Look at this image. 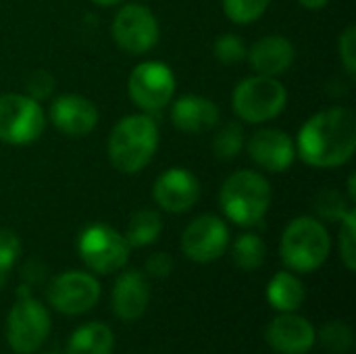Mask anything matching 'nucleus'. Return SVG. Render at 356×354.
<instances>
[{
  "instance_id": "obj_34",
  "label": "nucleus",
  "mask_w": 356,
  "mask_h": 354,
  "mask_svg": "<svg viewBox=\"0 0 356 354\" xmlns=\"http://www.w3.org/2000/svg\"><path fill=\"white\" fill-rule=\"evenodd\" d=\"M44 267L40 265V263H27L23 269H21V277H23V282L29 286V288H33V286H38V284H42L44 282Z\"/></svg>"
},
{
  "instance_id": "obj_13",
  "label": "nucleus",
  "mask_w": 356,
  "mask_h": 354,
  "mask_svg": "<svg viewBox=\"0 0 356 354\" xmlns=\"http://www.w3.org/2000/svg\"><path fill=\"white\" fill-rule=\"evenodd\" d=\"M152 198L159 209L181 215L198 202L200 182L192 171L184 167H171L156 177L152 186Z\"/></svg>"
},
{
  "instance_id": "obj_30",
  "label": "nucleus",
  "mask_w": 356,
  "mask_h": 354,
  "mask_svg": "<svg viewBox=\"0 0 356 354\" xmlns=\"http://www.w3.org/2000/svg\"><path fill=\"white\" fill-rule=\"evenodd\" d=\"M54 88H56V79L44 69H38L27 77V96H31L38 102L50 98Z\"/></svg>"
},
{
  "instance_id": "obj_10",
  "label": "nucleus",
  "mask_w": 356,
  "mask_h": 354,
  "mask_svg": "<svg viewBox=\"0 0 356 354\" xmlns=\"http://www.w3.org/2000/svg\"><path fill=\"white\" fill-rule=\"evenodd\" d=\"M100 282L90 271H63L48 286L50 307L67 317H77L94 309L100 300Z\"/></svg>"
},
{
  "instance_id": "obj_36",
  "label": "nucleus",
  "mask_w": 356,
  "mask_h": 354,
  "mask_svg": "<svg viewBox=\"0 0 356 354\" xmlns=\"http://www.w3.org/2000/svg\"><path fill=\"white\" fill-rule=\"evenodd\" d=\"M90 2H94V4H98V6H117V4L123 2V0H90Z\"/></svg>"
},
{
  "instance_id": "obj_38",
  "label": "nucleus",
  "mask_w": 356,
  "mask_h": 354,
  "mask_svg": "<svg viewBox=\"0 0 356 354\" xmlns=\"http://www.w3.org/2000/svg\"><path fill=\"white\" fill-rule=\"evenodd\" d=\"M42 354H60V353H42Z\"/></svg>"
},
{
  "instance_id": "obj_9",
  "label": "nucleus",
  "mask_w": 356,
  "mask_h": 354,
  "mask_svg": "<svg viewBox=\"0 0 356 354\" xmlns=\"http://www.w3.org/2000/svg\"><path fill=\"white\" fill-rule=\"evenodd\" d=\"M127 92L140 111L159 113L173 100L175 75L163 61H144L129 73Z\"/></svg>"
},
{
  "instance_id": "obj_6",
  "label": "nucleus",
  "mask_w": 356,
  "mask_h": 354,
  "mask_svg": "<svg viewBox=\"0 0 356 354\" xmlns=\"http://www.w3.org/2000/svg\"><path fill=\"white\" fill-rule=\"evenodd\" d=\"M288 102V92L277 77L250 75L242 79L234 94L232 106L238 119L244 123H267L282 115Z\"/></svg>"
},
{
  "instance_id": "obj_17",
  "label": "nucleus",
  "mask_w": 356,
  "mask_h": 354,
  "mask_svg": "<svg viewBox=\"0 0 356 354\" xmlns=\"http://www.w3.org/2000/svg\"><path fill=\"white\" fill-rule=\"evenodd\" d=\"M150 303V284L142 271L127 269L119 273L111 292V307L117 319L138 321Z\"/></svg>"
},
{
  "instance_id": "obj_5",
  "label": "nucleus",
  "mask_w": 356,
  "mask_h": 354,
  "mask_svg": "<svg viewBox=\"0 0 356 354\" xmlns=\"http://www.w3.org/2000/svg\"><path fill=\"white\" fill-rule=\"evenodd\" d=\"M52 317L48 309L33 298L31 288L23 284L6 317V342L15 354H35L50 336Z\"/></svg>"
},
{
  "instance_id": "obj_26",
  "label": "nucleus",
  "mask_w": 356,
  "mask_h": 354,
  "mask_svg": "<svg viewBox=\"0 0 356 354\" xmlns=\"http://www.w3.org/2000/svg\"><path fill=\"white\" fill-rule=\"evenodd\" d=\"M269 4L271 0H223V10L232 23L250 25L265 15Z\"/></svg>"
},
{
  "instance_id": "obj_37",
  "label": "nucleus",
  "mask_w": 356,
  "mask_h": 354,
  "mask_svg": "<svg viewBox=\"0 0 356 354\" xmlns=\"http://www.w3.org/2000/svg\"><path fill=\"white\" fill-rule=\"evenodd\" d=\"M355 184H356L355 175H350V179H348V190H350V200H355V198H356V192H355Z\"/></svg>"
},
{
  "instance_id": "obj_20",
  "label": "nucleus",
  "mask_w": 356,
  "mask_h": 354,
  "mask_svg": "<svg viewBox=\"0 0 356 354\" xmlns=\"http://www.w3.org/2000/svg\"><path fill=\"white\" fill-rule=\"evenodd\" d=\"M307 300V288L294 271H280L267 284V303L277 313H296Z\"/></svg>"
},
{
  "instance_id": "obj_12",
  "label": "nucleus",
  "mask_w": 356,
  "mask_h": 354,
  "mask_svg": "<svg viewBox=\"0 0 356 354\" xmlns=\"http://www.w3.org/2000/svg\"><path fill=\"white\" fill-rule=\"evenodd\" d=\"M229 246V227L217 215H200L192 219L181 234V252L198 263H215Z\"/></svg>"
},
{
  "instance_id": "obj_3",
  "label": "nucleus",
  "mask_w": 356,
  "mask_h": 354,
  "mask_svg": "<svg viewBox=\"0 0 356 354\" xmlns=\"http://www.w3.org/2000/svg\"><path fill=\"white\" fill-rule=\"evenodd\" d=\"M271 198L273 192L267 177L250 169L232 173L219 192L223 215L240 227H252L261 223L271 207Z\"/></svg>"
},
{
  "instance_id": "obj_33",
  "label": "nucleus",
  "mask_w": 356,
  "mask_h": 354,
  "mask_svg": "<svg viewBox=\"0 0 356 354\" xmlns=\"http://www.w3.org/2000/svg\"><path fill=\"white\" fill-rule=\"evenodd\" d=\"M317 209H319V215H323V217H327V219H342L344 213L348 211V209L344 207L342 196H338V194H334V192L323 194V204H317Z\"/></svg>"
},
{
  "instance_id": "obj_35",
  "label": "nucleus",
  "mask_w": 356,
  "mask_h": 354,
  "mask_svg": "<svg viewBox=\"0 0 356 354\" xmlns=\"http://www.w3.org/2000/svg\"><path fill=\"white\" fill-rule=\"evenodd\" d=\"M300 6L305 8H311V10H317V8H323L330 0H296Z\"/></svg>"
},
{
  "instance_id": "obj_32",
  "label": "nucleus",
  "mask_w": 356,
  "mask_h": 354,
  "mask_svg": "<svg viewBox=\"0 0 356 354\" xmlns=\"http://www.w3.org/2000/svg\"><path fill=\"white\" fill-rule=\"evenodd\" d=\"M173 267H175V263L169 252H152L146 259L144 271L152 280H167L173 273Z\"/></svg>"
},
{
  "instance_id": "obj_24",
  "label": "nucleus",
  "mask_w": 356,
  "mask_h": 354,
  "mask_svg": "<svg viewBox=\"0 0 356 354\" xmlns=\"http://www.w3.org/2000/svg\"><path fill=\"white\" fill-rule=\"evenodd\" d=\"M317 342L332 354H346L355 346V332L346 321L334 319L327 321L319 332H317Z\"/></svg>"
},
{
  "instance_id": "obj_4",
  "label": "nucleus",
  "mask_w": 356,
  "mask_h": 354,
  "mask_svg": "<svg viewBox=\"0 0 356 354\" xmlns=\"http://www.w3.org/2000/svg\"><path fill=\"white\" fill-rule=\"evenodd\" d=\"M332 252V238L327 227L317 217L292 219L280 240V257L294 273H313L327 261Z\"/></svg>"
},
{
  "instance_id": "obj_21",
  "label": "nucleus",
  "mask_w": 356,
  "mask_h": 354,
  "mask_svg": "<svg viewBox=\"0 0 356 354\" xmlns=\"http://www.w3.org/2000/svg\"><path fill=\"white\" fill-rule=\"evenodd\" d=\"M115 334L106 323L90 321L79 325L67 340L65 354H113Z\"/></svg>"
},
{
  "instance_id": "obj_15",
  "label": "nucleus",
  "mask_w": 356,
  "mask_h": 354,
  "mask_svg": "<svg viewBox=\"0 0 356 354\" xmlns=\"http://www.w3.org/2000/svg\"><path fill=\"white\" fill-rule=\"evenodd\" d=\"M248 156L269 173H284L296 161V144L284 131L275 127H263L254 131L246 144Z\"/></svg>"
},
{
  "instance_id": "obj_8",
  "label": "nucleus",
  "mask_w": 356,
  "mask_h": 354,
  "mask_svg": "<svg viewBox=\"0 0 356 354\" xmlns=\"http://www.w3.org/2000/svg\"><path fill=\"white\" fill-rule=\"evenodd\" d=\"M46 127V115L27 94H0V142L25 146L35 142Z\"/></svg>"
},
{
  "instance_id": "obj_16",
  "label": "nucleus",
  "mask_w": 356,
  "mask_h": 354,
  "mask_svg": "<svg viewBox=\"0 0 356 354\" xmlns=\"http://www.w3.org/2000/svg\"><path fill=\"white\" fill-rule=\"evenodd\" d=\"M48 117L52 125L71 138H83L98 125L96 104L79 94H60L52 100Z\"/></svg>"
},
{
  "instance_id": "obj_31",
  "label": "nucleus",
  "mask_w": 356,
  "mask_h": 354,
  "mask_svg": "<svg viewBox=\"0 0 356 354\" xmlns=\"http://www.w3.org/2000/svg\"><path fill=\"white\" fill-rule=\"evenodd\" d=\"M338 52H340V61L346 69L348 75H355L356 71V27L348 25L338 42Z\"/></svg>"
},
{
  "instance_id": "obj_2",
  "label": "nucleus",
  "mask_w": 356,
  "mask_h": 354,
  "mask_svg": "<svg viewBox=\"0 0 356 354\" xmlns=\"http://www.w3.org/2000/svg\"><path fill=\"white\" fill-rule=\"evenodd\" d=\"M159 148V125L148 113L127 115L108 136V159L119 173L134 175L150 165Z\"/></svg>"
},
{
  "instance_id": "obj_18",
  "label": "nucleus",
  "mask_w": 356,
  "mask_h": 354,
  "mask_svg": "<svg viewBox=\"0 0 356 354\" xmlns=\"http://www.w3.org/2000/svg\"><path fill=\"white\" fill-rule=\"evenodd\" d=\"M246 58L252 67V71L257 75H269V77H277L282 73H286L294 61H296V48L294 44L280 33H271L265 35L261 40H257L248 52Z\"/></svg>"
},
{
  "instance_id": "obj_25",
  "label": "nucleus",
  "mask_w": 356,
  "mask_h": 354,
  "mask_svg": "<svg viewBox=\"0 0 356 354\" xmlns=\"http://www.w3.org/2000/svg\"><path fill=\"white\" fill-rule=\"evenodd\" d=\"M244 148V127L238 121H227L213 138V154L219 161L236 159Z\"/></svg>"
},
{
  "instance_id": "obj_23",
  "label": "nucleus",
  "mask_w": 356,
  "mask_h": 354,
  "mask_svg": "<svg viewBox=\"0 0 356 354\" xmlns=\"http://www.w3.org/2000/svg\"><path fill=\"white\" fill-rule=\"evenodd\" d=\"M232 259L234 265L242 271H257L263 267L267 259V246L265 240L257 234H242L232 244Z\"/></svg>"
},
{
  "instance_id": "obj_28",
  "label": "nucleus",
  "mask_w": 356,
  "mask_h": 354,
  "mask_svg": "<svg viewBox=\"0 0 356 354\" xmlns=\"http://www.w3.org/2000/svg\"><path fill=\"white\" fill-rule=\"evenodd\" d=\"M21 257V240L13 230H0V290L6 286L10 269Z\"/></svg>"
},
{
  "instance_id": "obj_22",
  "label": "nucleus",
  "mask_w": 356,
  "mask_h": 354,
  "mask_svg": "<svg viewBox=\"0 0 356 354\" xmlns=\"http://www.w3.org/2000/svg\"><path fill=\"white\" fill-rule=\"evenodd\" d=\"M163 232V219L152 209H142L131 215L125 232V240L129 248H146L154 244L161 238Z\"/></svg>"
},
{
  "instance_id": "obj_7",
  "label": "nucleus",
  "mask_w": 356,
  "mask_h": 354,
  "mask_svg": "<svg viewBox=\"0 0 356 354\" xmlns=\"http://www.w3.org/2000/svg\"><path fill=\"white\" fill-rule=\"evenodd\" d=\"M77 252L83 265L98 275L119 273L129 261V244L121 232L106 223L88 225L77 240Z\"/></svg>"
},
{
  "instance_id": "obj_19",
  "label": "nucleus",
  "mask_w": 356,
  "mask_h": 354,
  "mask_svg": "<svg viewBox=\"0 0 356 354\" xmlns=\"http://www.w3.org/2000/svg\"><path fill=\"white\" fill-rule=\"evenodd\" d=\"M219 106L198 94H186L171 106V121L184 134H204L219 123Z\"/></svg>"
},
{
  "instance_id": "obj_11",
  "label": "nucleus",
  "mask_w": 356,
  "mask_h": 354,
  "mask_svg": "<svg viewBox=\"0 0 356 354\" xmlns=\"http://www.w3.org/2000/svg\"><path fill=\"white\" fill-rule=\"evenodd\" d=\"M113 40L127 54H146L159 42V21L144 4H123L113 19Z\"/></svg>"
},
{
  "instance_id": "obj_1",
  "label": "nucleus",
  "mask_w": 356,
  "mask_h": 354,
  "mask_svg": "<svg viewBox=\"0 0 356 354\" xmlns=\"http://www.w3.org/2000/svg\"><path fill=\"white\" fill-rule=\"evenodd\" d=\"M296 156L317 169L346 165L356 150L355 113L346 106H332L315 113L298 131Z\"/></svg>"
},
{
  "instance_id": "obj_14",
  "label": "nucleus",
  "mask_w": 356,
  "mask_h": 354,
  "mask_svg": "<svg viewBox=\"0 0 356 354\" xmlns=\"http://www.w3.org/2000/svg\"><path fill=\"white\" fill-rule=\"evenodd\" d=\"M265 340L277 354H309L317 344V330L298 313H280L269 321Z\"/></svg>"
},
{
  "instance_id": "obj_27",
  "label": "nucleus",
  "mask_w": 356,
  "mask_h": 354,
  "mask_svg": "<svg viewBox=\"0 0 356 354\" xmlns=\"http://www.w3.org/2000/svg\"><path fill=\"white\" fill-rule=\"evenodd\" d=\"M340 259L348 271L356 269V211L350 207L340 219V236H338Z\"/></svg>"
},
{
  "instance_id": "obj_29",
  "label": "nucleus",
  "mask_w": 356,
  "mask_h": 354,
  "mask_svg": "<svg viewBox=\"0 0 356 354\" xmlns=\"http://www.w3.org/2000/svg\"><path fill=\"white\" fill-rule=\"evenodd\" d=\"M246 52H248V48H246L244 40L236 33H223L213 44V54L223 65L242 63L246 58Z\"/></svg>"
}]
</instances>
